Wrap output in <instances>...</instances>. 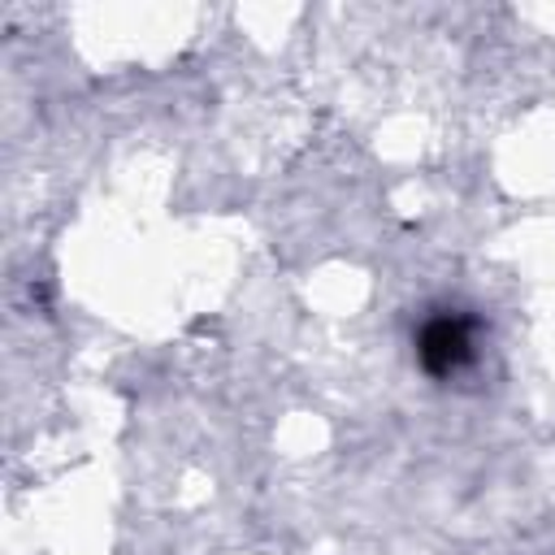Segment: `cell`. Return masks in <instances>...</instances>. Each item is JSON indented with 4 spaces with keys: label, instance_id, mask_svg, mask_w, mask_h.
<instances>
[{
    "label": "cell",
    "instance_id": "1",
    "mask_svg": "<svg viewBox=\"0 0 555 555\" xmlns=\"http://www.w3.org/2000/svg\"><path fill=\"white\" fill-rule=\"evenodd\" d=\"M412 351L434 382H455L481 360V321L464 308H434L421 317Z\"/></svg>",
    "mask_w": 555,
    "mask_h": 555
}]
</instances>
